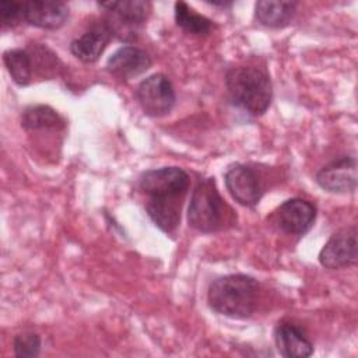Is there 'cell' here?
<instances>
[{
  "label": "cell",
  "mask_w": 358,
  "mask_h": 358,
  "mask_svg": "<svg viewBox=\"0 0 358 358\" xmlns=\"http://www.w3.org/2000/svg\"><path fill=\"white\" fill-rule=\"evenodd\" d=\"M21 21H25L24 3L13 0L0 1V22L4 28H13Z\"/></svg>",
  "instance_id": "21"
},
{
  "label": "cell",
  "mask_w": 358,
  "mask_h": 358,
  "mask_svg": "<svg viewBox=\"0 0 358 358\" xmlns=\"http://www.w3.org/2000/svg\"><path fill=\"white\" fill-rule=\"evenodd\" d=\"M112 34L102 21L90 27L84 34L70 42V52L83 63H95L103 53Z\"/></svg>",
  "instance_id": "13"
},
{
  "label": "cell",
  "mask_w": 358,
  "mask_h": 358,
  "mask_svg": "<svg viewBox=\"0 0 358 358\" xmlns=\"http://www.w3.org/2000/svg\"><path fill=\"white\" fill-rule=\"evenodd\" d=\"M357 259L358 253L355 227L341 228L334 232L319 252L320 264L329 270H340L354 266Z\"/></svg>",
  "instance_id": "7"
},
{
  "label": "cell",
  "mask_w": 358,
  "mask_h": 358,
  "mask_svg": "<svg viewBox=\"0 0 358 358\" xmlns=\"http://www.w3.org/2000/svg\"><path fill=\"white\" fill-rule=\"evenodd\" d=\"M225 186L232 199L245 207H255L262 196L263 186L257 173L245 164L231 165L224 175Z\"/></svg>",
  "instance_id": "8"
},
{
  "label": "cell",
  "mask_w": 358,
  "mask_h": 358,
  "mask_svg": "<svg viewBox=\"0 0 358 358\" xmlns=\"http://www.w3.org/2000/svg\"><path fill=\"white\" fill-rule=\"evenodd\" d=\"M175 21L179 28H182L185 32L192 35H207L214 28V22L196 13L189 4L185 1H176L175 3Z\"/></svg>",
  "instance_id": "19"
},
{
  "label": "cell",
  "mask_w": 358,
  "mask_h": 358,
  "mask_svg": "<svg viewBox=\"0 0 358 358\" xmlns=\"http://www.w3.org/2000/svg\"><path fill=\"white\" fill-rule=\"evenodd\" d=\"M42 347V340L38 333L24 331L14 337L13 350L15 357L20 358H35L39 355Z\"/></svg>",
  "instance_id": "20"
},
{
  "label": "cell",
  "mask_w": 358,
  "mask_h": 358,
  "mask_svg": "<svg viewBox=\"0 0 358 358\" xmlns=\"http://www.w3.org/2000/svg\"><path fill=\"white\" fill-rule=\"evenodd\" d=\"M136 99L147 116L161 117L175 106L176 94L171 80L162 73H155L138 84Z\"/></svg>",
  "instance_id": "6"
},
{
  "label": "cell",
  "mask_w": 358,
  "mask_h": 358,
  "mask_svg": "<svg viewBox=\"0 0 358 358\" xmlns=\"http://www.w3.org/2000/svg\"><path fill=\"white\" fill-rule=\"evenodd\" d=\"M316 220V207L310 201L292 197L285 200L275 211L278 228L291 235H305Z\"/></svg>",
  "instance_id": "10"
},
{
  "label": "cell",
  "mask_w": 358,
  "mask_h": 358,
  "mask_svg": "<svg viewBox=\"0 0 358 358\" xmlns=\"http://www.w3.org/2000/svg\"><path fill=\"white\" fill-rule=\"evenodd\" d=\"M234 211L221 197L214 178L199 179L187 208V221L201 234H213L232 224Z\"/></svg>",
  "instance_id": "3"
},
{
  "label": "cell",
  "mask_w": 358,
  "mask_h": 358,
  "mask_svg": "<svg viewBox=\"0 0 358 358\" xmlns=\"http://www.w3.org/2000/svg\"><path fill=\"white\" fill-rule=\"evenodd\" d=\"M183 200L159 201L151 200L145 203V211L151 221L165 234H173L180 222V210Z\"/></svg>",
  "instance_id": "16"
},
{
  "label": "cell",
  "mask_w": 358,
  "mask_h": 358,
  "mask_svg": "<svg viewBox=\"0 0 358 358\" xmlns=\"http://www.w3.org/2000/svg\"><path fill=\"white\" fill-rule=\"evenodd\" d=\"M3 62L8 74L11 76L13 81L17 85L25 87L31 83L32 73H34V63H32V56L29 50L21 49V48L8 49L3 53Z\"/></svg>",
  "instance_id": "18"
},
{
  "label": "cell",
  "mask_w": 358,
  "mask_h": 358,
  "mask_svg": "<svg viewBox=\"0 0 358 358\" xmlns=\"http://www.w3.org/2000/svg\"><path fill=\"white\" fill-rule=\"evenodd\" d=\"M316 183L329 193H350L357 187V159L351 155L340 157L323 168L315 176Z\"/></svg>",
  "instance_id": "9"
},
{
  "label": "cell",
  "mask_w": 358,
  "mask_h": 358,
  "mask_svg": "<svg viewBox=\"0 0 358 358\" xmlns=\"http://www.w3.org/2000/svg\"><path fill=\"white\" fill-rule=\"evenodd\" d=\"M152 64L150 55L134 45H124L115 50L106 62V70L122 81H129L145 73Z\"/></svg>",
  "instance_id": "11"
},
{
  "label": "cell",
  "mask_w": 358,
  "mask_h": 358,
  "mask_svg": "<svg viewBox=\"0 0 358 358\" xmlns=\"http://www.w3.org/2000/svg\"><path fill=\"white\" fill-rule=\"evenodd\" d=\"M99 7L106 10L103 22L109 28L112 36H116L123 42H133L137 39L151 11V3L145 0L106 1L99 3Z\"/></svg>",
  "instance_id": "4"
},
{
  "label": "cell",
  "mask_w": 358,
  "mask_h": 358,
  "mask_svg": "<svg viewBox=\"0 0 358 358\" xmlns=\"http://www.w3.org/2000/svg\"><path fill=\"white\" fill-rule=\"evenodd\" d=\"M189 175L179 166L148 169L138 178V189L151 200H183L189 189Z\"/></svg>",
  "instance_id": "5"
},
{
  "label": "cell",
  "mask_w": 358,
  "mask_h": 358,
  "mask_svg": "<svg viewBox=\"0 0 358 358\" xmlns=\"http://www.w3.org/2000/svg\"><path fill=\"white\" fill-rule=\"evenodd\" d=\"M225 85L232 102L249 115L260 116L271 103L273 85L263 67H232L225 74Z\"/></svg>",
  "instance_id": "2"
},
{
  "label": "cell",
  "mask_w": 358,
  "mask_h": 358,
  "mask_svg": "<svg viewBox=\"0 0 358 358\" xmlns=\"http://www.w3.org/2000/svg\"><path fill=\"white\" fill-rule=\"evenodd\" d=\"M259 282L246 274H227L215 278L207 291L208 306L231 319H246L256 308Z\"/></svg>",
  "instance_id": "1"
},
{
  "label": "cell",
  "mask_w": 358,
  "mask_h": 358,
  "mask_svg": "<svg viewBox=\"0 0 358 358\" xmlns=\"http://www.w3.org/2000/svg\"><path fill=\"white\" fill-rule=\"evenodd\" d=\"M24 18L42 29H57L69 18V6L63 1H24Z\"/></svg>",
  "instance_id": "12"
},
{
  "label": "cell",
  "mask_w": 358,
  "mask_h": 358,
  "mask_svg": "<svg viewBox=\"0 0 358 358\" xmlns=\"http://www.w3.org/2000/svg\"><path fill=\"white\" fill-rule=\"evenodd\" d=\"M296 6V1L260 0L255 4V17L264 27L282 28L294 18Z\"/></svg>",
  "instance_id": "15"
},
{
  "label": "cell",
  "mask_w": 358,
  "mask_h": 358,
  "mask_svg": "<svg viewBox=\"0 0 358 358\" xmlns=\"http://www.w3.org/2000/svg\"><path fill=\"white\" fill-rule=\"evenodd\" d=\"M21 126L25 130H59L64 120L49 105H29L21 112Z\"/></svg>",
  "instance_id": "17"
},
{
  "label": "cell",
  "mask_w": 358,
  "mask_h": 358,
  "mask_svg": "<svg viewBox=\"0 0 358 358\" xmlns=\"http://www.w3.org/2000/svg\"><path fill=\"white\" fill-rule=\"evenodd\" d=\"M274 343L280 355L287 358H306L313 354V344L308 336L289 322H280L274 329Z\"/></svg>",
  "instance_id": "14"
}]
</instances>
